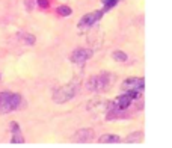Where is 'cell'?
Returning a JSON list of instances; mask_svg holds the SVG:
<instances>
[{
	"label": "cell",
	"instance_id": "cell-9",
	"mask_svg": "<svg viewBox=\"0 0 172 148\" xmlns=\"http://www.w3.org/2000/svg\"><path fill=\"white\" fill-rule=\"evenodd\" d=\"M119 142V137L115 135H104L100 137V144H116Z\"/></svg>",
	"mask_w": 172,
	"mask_h": 148
},
{
	"label": "cell",
	"instance_id": "cell-2",
	"mask_svg": "<svg viewBox=\"0 0 172 148\" xmlns=\"http://www.w3.org/2000/svg\"><path fill=\"white\" fill-rule=\"evenodd\" d=\"M79 89V83L77 80H72L70 83H67L65 86H62V88L56 89L53 94V100L56 103H67L70 101L71 98H74V95Z\"/></svg>",
	"mask_w": 172,
	"mask_h": 148
},
{
	"label": "cell",
	"instance_id": "cell-11",
	"mask_svg": "<svg viewBox=\"0 0 172 148\" xmlns=\"http://www.w3.org/2000/svg\"><path fill=\"white\" fill-rule=\"evenodd\" d=\"M113 59H116L118 62H125V60L128 59V56H127L125 53H122V51H115V53H113Z\"/></svg>",
	"mask_w": 172,
	"mask_h": 148
},
{
	"label": "cell",
	"instance_id": "cell-4",
	"mask_svg": "<svg viewBox=\"0 0 172 148\" xmlns=\"http://www.w3.org/2000/svg\"><path fill=\"white\" fill-rule=\"evenodd\" d=\"M139 95H140L139 91H127V92H124L122 95H119V97L115 100L116 109H118V110H125V109H128V107L131 106V103H133L134 100L139 98Z\"/></svg>",
	"mask_w": 172,
	"mask_h": 148
},
{
	"label": "cell",
	"instance_id": "cell-6",
	"mask_svg": "<svg viewBox=\"0 0 172 148\" xmlns=\"http://www.w3.org/2000/svg\"><path fill=\"white\" fill-rule=\"evenodd\" d=\"M91 56H92V50H89V48H77L72 51V55H71V60L74 64H85L88 59H91Z\"/></svg>",
	"mask_w": 172,
	"mask_h": 148
},
{
	"label": "cell",
	"instance_id": "cell-13",
	"mask_svg": "<svg viewBox=\"0 0 172 148\" xmlns=\"http://www.w3.org/2000/svg\"><path fill=\"white\" fill-rule=\"evenodd\" d=\"M38 5L42 6V8H47L48 6V2H47V0H38Z\"/></svg>",
	"mask_w": 172,
	"mask_h": 148
},
{
	"label": "cell",
	"instance_id": "cell-8",
	"mask_svg": "<svg viewBox=\"0 0 172 148\" xmlns=\"http://www.w3.org/2000/svg\"><path fill=\"white\" fill-rule=\"evenodd\" d=\"M11 130H12L11 144H14V145H21V144H24V137L21 136L20 126H18L17 123H11Z\"/></svg>",
	"mask_w": 172,
	"mask_h": 148
},
{
	"label": "cell",
	"instance_id": "cell-5",
	"mask_svg": "<svg viewBox=\"0 0 172 148\" xmlns=\"http://www.w3.org/2000/svg\"><path fill=\"white\" fill-rule=\"evenodd\" d=\"M103 14H104V11H94V12H89V14L83 15L80 23H79V27L80 29H88V27H91V26H94L95 23L100 21Z\"/></svg>",
	"mask_w": 172,
	"mask_h": 148
},
{
	"label": "cell",
	"instance_id": "cell-1",
	"mask_svg": "<svg viewBox=\"0 0 172 148\" xmlns=\"http://www.w3.org/2000/svg\"><path fill=\"white\" fill-rule=\"evenodd\" d=\"M21 95L15 92H0V115L14 112L20 107Z\"/></svg>",
	"mask_w": 172,
	"mask_h": 148
},
{
	"label": "cell",
	"instance_id": "cell-12",
	"mask_svg": "<svg viewBox=\"0 0 172 148\" xmlns=\"http://www.w3.org/2000/svg\"><path fill=\"white\" fill-rule=\"evenodd\" d=\"M58 12L60 14V15H71V8L70 6H59L58 8Z\"/></svg>",
	"mask_w": 172,
	"mask_h": 148
},
{
	"label": "cell",
	"instance_id": "cell-10",
	"mask_svg": "<svg viewBox=\"0 0 172 148\" xmlns=\"http://www.w3.org/2000/svg\"><path fill=\"white\" fill-rule=\"evenodd\" d=\"M118 2H119V0H101V3H103V6H104V11H109L110 8L116 6Z\"/></svg>",
	"mask_w": 172,
	"mask_h": 148
},
{
	"label": "cell",
	"instance_id": "cell-3",
	"mask_svg": "<svg viewBox=\"0 0 172 148\" xmlns=\"http://www.w3.org/2000/svg\"><path fill=\"white\" fill-rule=\"evenodd\" d=\"M112 80H113V76H112V74H109V73H101V74H98V76L92 77V79L89 80L88 88H89L91 91H94V92L104 91V89H107L109 86H110Z\"/></svg>",
	"mask_w": 172,
	"mask_h": 148
},
{
	"label": "cell",
	"instance_id": "cell-7",
	"mask_svg": "<svg viewBox=\"0 0 172 148\" xmlns=\"http://www.w3.org/2000/svg\"><path fill=\"white\" fill-rule=\"evenodd\" d=\"M122 88L127 89V91H139V92H142L143 88H145V80L142 79V77L140 79H138V77H134V79H127L122 83Z\"/></svg>",
	"mask_w": 172,
	"mask_h": 148
}]
</instances>
